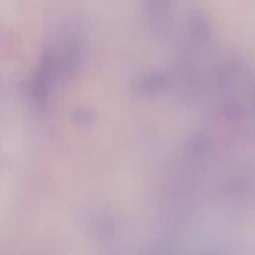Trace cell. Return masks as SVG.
I'll use <instances>...</instances> for the list:
<instances>
[{
  "mask_svg": "<svg viewBox=\"0 0 255 255\" xmlns=\"http://www.w3.org/2000/svg\"><path fill=\"white\" fill-rule=\"evenodd\" d=\"M74 118L80 124H88L92 121L93 115L89 112H86V111H78L74 114Z\"/></svg>",
  "mask_w": 255,
  "mask_h": 255,
  "instance_id": "obj_6",
  "label": "cell"
},
{
  "mask_svg": "<svg viewBox=\"0 0 255 255\" xmlns=\"http://www.w3.org/2000/svg\"><path fill=\"white\" fill-rule=\"evenodd\" d=\"M208 149V141L203 136H197L195 139L189 144V150L192 154L201 155L205 153Z\"/></svg>",
  "mask_w": 255,
  "mask_h": 255,
  "instance_id": "obj_5",
  "label": "cell"
},
{
  "mask_svg": "<svg viewBox=\"0 0 255 255\" xmlns=\"http://www.w3.org/2000/svg\"><path fill=\"white\" fill-rule=\"evenodd\" d=\"M97 230L102 237H109L113 235L115 231V225L109 217H100L97 222Z\"/></svg>",
  "mask_w": 255,
  "mask_h": 255,
  "instance_id": "obj_4",
  "label": "cell"
},
{
  "mask_svg": "<svg viewBox=\"0 0 255 255\" xmlns=\"http://www.w3.org/2000/svg\"><path fill=\"white\" fill-rule=\"evenodd\" d=\"M146 14L153 20L165 19L171 12L174 0H142Z\"/></svg>",
  "mask_w": 255,
  "mask_h": 255,
  "instance_id": "obj_2",
  "label": "cell"
},
{
  "mask_svg": "<svg viewBox=\"0 0 255 255\" xmlns=\"http://www.w3.org/2000/svg\"><path fill=\"white\" fill-rule=\"evenodd\" d=\"M187 30L190 41L197 47H204L211 34L210 22L206 14L200 9H192L187 19Z\"/></svg>",
  "mask_w": 255,
  "mask_h": 255,
  "instance_id": "obj_1",
  "label": "cell"
},
{
  "mask_svg": "<svg viewBox=\"0 0 255 255\" xmlns=\"http://www.w3.org/2000/svg\"><path fill=\"white\" fill-rule=\"evenodd\" d=\"M166 77L161 74H148L145 77H143L142 80L140 81V87L144 91H156L166 85Z\"/></svg>",
  "mask_w": 255,
  "mask_h": 255,
  "instance_id": "obj_3",
  "label": "cell"
}]
</instances>
